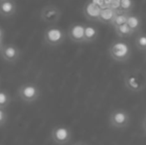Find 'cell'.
Wrapping results in <instances>:
<instances>
[{
	"instance_id": "1",
	"label": "cell",
	"mask_w": 146,
	"mask_h": 145,
	"mask_svg": "<svg viewBox=\"0 0 146 145\" xmlns=\"http://www.w3.org/2000/svg\"><path fill=\"white\" fill-rule=\"evenodd\" d=\"M108 54L112 60L119 63H124L128 61L132 56V48L127 41L118 39L110 45Z\"/></svg>"
},
{
	"instance_id": "2",
	"label": "cell",
	"mask_w": 146,
	"mask_h": 145,
	"mask_svg": "<svg viewBox=\"0 0 146 145\" xmlns=\"http://www.w3.org/2000/svg\"><path fill=\"white\" fill-rule=\"evenodd\" d=\"M123 83L129 91L140 93L146 87V77L138 71H126L123 75Z\"/></svg>"
},
{
	"instance_id": "3",
	"label": "cell",
	"mask_w": 146,
	"mask_h": 145,
	"mask_svg": "<svg viewBox=\"0 0 146 145\" xmlns=\"http://www.w3.org/2000/svg\"><path fill=\"white\" fill-rule=\"evenodd\" d=\"M68 37L67 32L58 26L52 25L48 27L44 32L43 41L44 44L49 47H57L62 45Z\"/></svg>"
},
{
	"instance_id": "4",
	"label": "cell",
	"mask_w": 146,
	"mask_h": 145,
	"mask_svg": "<svg viewBox=\"0 0 146 145\" xmlns=\"http://www.w3.org/2000/svg\"><path fill=\"white\" fill-rule=\"evenodd\" d=\"M17 95L25 103H35L41 97L40 87L34 83H25L18 87Z\"/></svg>"
},
{
	"instance_id": "5",
	"label": "cell",
	"mask_w": 146,
	"mask_h": 145,
	"mask_svg": "<svg viewBox=\"0 0 146 145\" xmlns=\"http://www.w3.org/2000/svg\"><path fill=\"white\" fill-rule=\"evenodd\" d=\"M110 125L116 129H124L130 123V114L123 109H116L110 114Z\"/></svg>"
},
{
	"instance_id": "6",
	"label": "cell",
	"mask_w": 146,
	"mask_h": 145,
	"mask_svg": "<svg viewBox=\"0 0 146 145\" xmlns=\"http://www.w3.org/2000/svg\"><path fill=\"white\" fill-rule=\"evenodd\" d=\"M51 139L57 145H66L72 139V130L65 125H56L51 131Z\"/></svg>"
},
{
	"instance_id": "7",
	"label": "cell",
	"mask_w": 146,
	"mask_h": 145,
	"mask_svg": "<svg viewBox=\"0 0 146 145\" xmlns=\"http://www.w3.org/2000/svg\"><path fill=\"white\" fill-rule=\"evenodd\" d=\"M62 10L56 5H47L41 10L40 18L43 22L54 25L61 19Z\"/></svg>"
},
{
	"instance_id": "8",
	"label": "cell",
	"mask_w": 146,
	"mask_h": 145,
	"mask_svg": "<svg viewBox=\"0 0 146 145\" xmlns=\"http://www.w3.org/2000/svg\"><path fill=\"white\" fill-rule=\"evenodd\" d=\"M1 58L3 59L5 62L10 63V64H14L19 60L20 56H21V51L16 45L14 44H6L4 45L3 49L0 52Z\"/></svg>"
},
{
	"instance_id": "9",
	"label": "cell",
	"mask_w": 146,
	"mask_h": 145,
	"mask_svg": "<svg viewBox=\"0 0 146 145\" xmlns=\"http://www.w3.org/2000/svg\"><path fill=\"white\" fill-rule=\"evenodd\" d=\"M85 25L83 23H74L69 27L67 31L68 38L74 43H86L85 42Z\"/></svg>"
},
{
	"instance_id": "10",
	"label": "cell",
	"mask_w": 146,
	"mask_h": 145,
	"mask_svg": "<svg viewBox=\"0 0 146 145\" xmlns=\"http://www.w3.org/2000/svg\"><path fill=\"white\" fill-rule=\"evenodd\" d=\"M102 11V8L98 5L94 4L90 0H88L87 3L85 4L83 9V13L85 17L87 18L88 21H94L98 22V18H100V14Z\"/></svg>"
},
{
	"instance_id": "11",
	"label": "cell",
	"mask_w": 146,
	"mask_h": 145,
	"mask_svg": "<svg viewBox=\"0 0 146 145\" xmlns=\"http://www.w3.org/2000/svg\"><path fill=\"white\" fill-rule=\"evenodd\" d=\"M17 11V5L14 0H3L0 1V15L10 18Z\"/></svg>"
},
{
	"instance_id": "12",
	"label": "cell",
	"mask_w": 146,
	"mask_h": 145,
	"mask_svg": "<svg viewBox=\"0 0 146 145\" xmlns=\"http://www.w3.org/2000/svg\"><path fill=\"white\" fill-rule=\"evenodd\" d=\"M126 24L129 26L131 30L134 32V34H137L141 32V28H142V19L139 15H135V14L130 13L128 19H127Z\"/></svg>"
},
{
	"instance_id": "13",
	"label": "cell",
	"mask_w": 146,
	"mask_h": 145,
	"mask_svg": "<svg viewBox=\"0 0 146 145\" xmlns=\"http://www.w3.org/2000/svg\"><path fill=\"white\" fill-rule=\"evenodd\" d=\"M115 10L111 9L110 7H106L102 8V11H100V18H98V22L102 24H108V25H110L113 20L114 16H115Z\"/></svg>"
},
{
	"instance_id": "14",
	"label": "cell",
	"mask_w": 146,
	"mask_h": 145,
	"mask_svg": "<svg viewBox=\"0 0 146 145\" xmlns=\"http://www.w3.org/2000/svg\"><path fill=\"white\" fill-rule=\"evenodd\" d=\"M98 38V30L94 25H85V42L94 43Z\"/></svg>"
},
{
	"instance_id": "15",
	"label": "cell",
	"mask_w": 146,
	"mask_h": 145,
	"mask_svg": "<svg viewBox=\"0 0 146 145\" xmlns=\"http://www.w3.org/2000/svg\"><path fill=\"white\" fill-rule=\"evenodd\" d=\"M115 13H116L115 16H114L113 20H112L111 24H110V25L113 27V29L118 27V26H121L126 23L129 15H130V13H125V12H123L122 10H120V9L116 10Z\"/></svg>"
},
{
	"instance_id": "16",
	"label": "cell",
	"mask_w": 146,
	"mask_h": 145,
	"mask_svg": "<svg viewBox=\"0 0 146 145\" xmlns=\"http://www.w3.org/2000/svg\"><path fill=\"white\" fill-rule=\"evenodd\" d=\"M114 32H115L116 36L119 37L120 39L123 38H128V37H131L134 35V32L129 28V26L127 25L126 23L123 24L121 26H118V27L114 28Z\"/></svg>"
},
{
	"instance_id": "17",
	"label": "cell",
	"mask_w": 146,
	"mask_h": 145,
	"mask_svg": "<svg viewBox=\"0 0 146 145\" xmlns=\"http://www.w3.org/2000/svg\"><path fill=\"white\" fill-rule=\"evenodd\" d=\"M134 43L137 50L140 51V52L146 53V33H142V32L137 33Z\"/></svg>"
},
{
	"instance_id": "18",
	"label": "cell",
	"mask_w": 146,
	"mask_h": 145,
	"mask_svg": "<svg viewBox=\"0 0 146 145\" xmlns=\"http://www.w3.org/2000/svg\"><path fill=\"white\" fill-rule=\"evenodd\" d=\"M12 97L7 91L0 89V109H6L10 105Z\"/></svg>"
},
{
	"instance_id": "19",
	"label": "cell",
	"mask_w": 146,
	"mask_h": 145,
	"mask_svg": "<svg viewBox=\"0 0 146 145\" xmlns=\"http://www.w3.org/2000/svg\"><path fill=\"white\" fill-rule=\"evenodd\" d=\"M134 0H120V10L125 13H131V11L134 9Z\"/></svg>"
},
{
	"instance_id": "20",
	"label": "cell",
	"mask_w": 146,
	"mask_h": 145,
	"mask_svg": "<svg viewBox=\"0 0 146 145\" xmlns=\"http://www.w3.org/2000/svg\"><path fill=\"white\" fill-rule=\"evenodd\" d=\"M8 118V114L5 109H0V127L6 123Z\"/></svg>"
},
{
	"instance_id": "21",
	"label": "cell",
	"mask_w": 146,
	"mask_h": 145,
	"mask_svg": "<svg viewBox=\"0 0 146 145\" xmlns=\"http://www.w3.org/2000/svg\"><path fill=\"white\" fill-rule=\"evenodd\" d=\"M108 7L111 8V9H113V10H115V11L116 10H119L120 9V0H113Z\"/></svg>"
},
{
	"instance_id": "22",
	"label": "cell",
	"mask_w": 146,
	"mask_h": 145,
	"mask_svg": "<svg viewBox=\"0 0 146 145\" xmlns=\"http://www.w3.org/2000/svg\"><path fill=\"white\" fill-rule=\"evenodd\" d=\"M92 2H94V4L98 5L100 8H106V4H104V0H90Z\"/></svg>"
},
{
	"instance_id": "23",
	"label": "cell",
	"mask_w": 146,
	"mask_h": 145,
	"mask_svg": "<svg viewBox=\"0 0 146 145\" xmlns=\"http://www.w3.org/2000/svg\"><path fill=\"white\" fill-rule=\"evenodd\" d=\"M4 35H5V32L0 27V40H4Z\"/></svg>"
},
{
	"instance_id": "24",
	"label": "cell",
	"mask_w": 146,
	"mask_h": 145,
	"mask_svg": "<svg viewBox=\"0 0 146 145\" xmlns=\"http://www.w3.org/2000/svg\"><path fill=\"white\" fill-rule=\"evenodd\" d=\"M141 125H142L143 130H144V131L146 132V115H145V117L143 118V120H142V124H141Z\"/></svg>"
},
{
	"instance_id": "25",
	"label": "cell",
	"mask_w": 146,
	"mask_h": 145,
	"mask_svg": "<svg viewBox=\"0 0 146 145\" xmlns=\"http://www.w3.org/2000/svg\"><path fill=\"white\" fill-rule=\"evenodd\" d=\"M113 1V0H104V4H106V7H108V6L111 4V2Z\"/></svg>"
},
{
	"instance_id": "26",
	"label": "cell",
	"mask_w": 146,
	"mask_h": 145,
	"mask_svg": "<svg viewBox=\"0 0 146 145\" xmlns=\"http://www.w3.org/2000/svg\"><path fill=\"white\" fill-rule=\"evenodd\" d=\"M73 145H88V144L84 141H78V142H76V143H74Z\"/></svg>"
},
{
	"instance_id": "27",
	"label": "cell",
	"mask_w": 146,
	"mask_h": 145,
	"mask_svg": "<svg viewBox=\"0 0 146 145\" xmlns=\"http://www.w3.org/2000/svg\"><path fill=\"white\" fill-rule=\"evenodd\" d=\"M4 40H0V52L2 51V49H3V47H4V42H3Z\"/></svg>"
},
{
	"instance_id": "28",
	"label": "cell",
	"mask_w": 146,
	"mask_h": 145,
	"mask_svg": "<svg viewBox=\"0 0 146 145\" xmlns=\"http://www.w3.org/2000/svg\"><path fill=\"white\" fill-rule=\"evenodd\" d=\"M0 1H3V0H0Z\"/></svg>"
}]
</instances>
